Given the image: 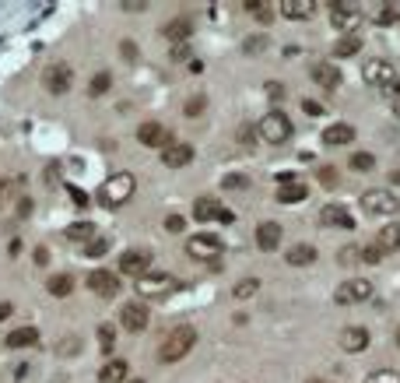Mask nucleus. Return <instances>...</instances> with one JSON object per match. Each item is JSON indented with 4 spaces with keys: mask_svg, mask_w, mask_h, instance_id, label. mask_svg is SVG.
Returning <instances> with one entry per match:
<instances>
[{
    "mask_svg": "<svg viewBox=\"0 0 400 383\" xmlns=\"http://www.w3.org/2000/svg\"><path fill=\"white\" fill-rule=\"evenodd\" d=\"M267 96L274 98V102H281L285 98V85L281 81H267Z\"/></svg>",
    "mask_w": 400,
    "mask_h": 383,
    "instance_id": "de8ad7c7",
    "label": "nucleus"
},
{
    "mask_svg": "<svg viewBox=\"0 0 400 383\" xmlns=\"http://www.w3.org/2000/svg\"><path fill=\"white\" fill-rule=\"evenodd\" d=\"M281 236H285V229H281L278 222H260V225H257V246H260L264 253L278 250V246H281Z\"/></svg>",
    "mask_w": 400,
    "mask_h": 383,
    "instance_id": "dca6fc26",
    "label": "nucleus"
},
{
    "mask_svg": "<svg viewBox=\"0 0 400 383\" xmlns=\"http://www.w3.org/2000/svg\"><path fill=\"white\" fill-rule=\"evenodd\" d=\"M137 295L141 299H165V295H172L180 282L172 278V275H165V271H148L144 278H137Z\"/></svg>",
    "mask_w": 400,
    "mask_h": 383,
    "instance_id": "39448f33",
    "label": "nucleus"
},
{
    "mask_svg": "<svg viewBox=\"0 0 400 383\" xmlns=\"http://www.w3.org/2000/svg\"><path fill=\"white\" fill-rule=\"evenodd\" d=\"M134 190H137V176L134 173H112L99 187V204L109 207V211H116V207H123L134 197Z\"/></svg>",
    "mask_w": 400,
    "mask_h": 383,
    "instance_id": "f257e3e1",
    "label": "nucleus"
},
{
    "mask_svg": "<svg viewBox=\"0 0 400 383\" xmlns=\"http://www.w3.org/2000/svg\"><path fill=\"white\" fill-rule=\"evenodd\" d=\"M109 85H112V74H109V71H99V74L92 78V85H88V96H92V98L105 96V92H109Z\"/></svg>",
    "mask_w": 400,
    "mask_h": 383,
    "instance_id": "72a5a7b5",
    "label": "nucleus"
},
{
    "mask_svg": "<svg viewBox=\"0 0 400 383\" xmlns=\"http://www.w3.org/2000/svg\"><path fill=\"white\" fill-rule=\"evenodd\" d=\"M257 137H260L264 144H285V141L292 137V120H288L281 109H271L267 116H260Z\"/></svg>",
    "mask_w": 400,
    "mask_h": 383,
    "instance_id": "7ed1b4c3",
    "label": "nucleus"
},
{
    "mask_svg": "<svg viewBox=\"0 0 400 383\" xmlns=\"http://www.w3.org/2000/svg\"><path fill=\"white\" fill-rule=\"evenodd\" d=\"M162 32H165V39H172L176 46H183V42L194 35V21H190L187 14H176L172 21H165V28H162Z\"/></svg>",
    "mask_w": 400,
    "mask_h": 383,
    "instance_id": "412c9836",
    "label": "nucleus"
},
{
    "mask_svg": "<svg viewBox=\"0 0 400 383\" xmlns=\"http://www.w3.org/2000/svg\"><path fill=\"white\" fill-rule=\"evenodd\" d=\"M137 141H141L144 148H169V144H172L169 130H165L162 123H155V120H148V123L137 127Z\"/></svg>",
    "mask_w": 400,
    "mask_h": 383,
    "instance_id": "f8f14e48",
    "label": "nucleus"
},
{
    "mask_svg": "<svg viewBox=\"0 0 400 383\" xmlns=\"http://www.w3.org/2000/svg\"><path fill=\"white\" fill-rule=\"evenodd\" d=\"M46 261H49V250H46V246H35V264L42 268Z\"/></svg>",
    "mask_w": 400,
    "mask_h": 383,
    "instance_id": "5fc2aeb1",
    "label": "nucleus"
},
{
    "mask_svg": "<svg viewBox=\"0 0 400 383\" xmlns=\"http://www.w3.org/2000/svg\"><path fill=\"white\" fill-rule=\"evenodd\" d=\"M330 25L337 32H344V35H355V28L362 25V11L355 4H348V0H334L330 4Z\"/></svg>",
    "mask_w": 400,
    "mask_h": 383,
    "instance_id": "423d86ee",
    "label": "nucleus"
},
{
    "mask_svg": "<svg viewBox=\"0 0 400 383\" xmlns=\"http://www.w3.org/2000/svg\"><path fill=\"white\" fill-rule=\"evenodd\" d=\"M187 250L197 261H214V257H221V239L214 232H197V236L187 239Z\"/></svg>",
    "mask_w": 400,
    "mask_h": 383,
    "instance_id": "9b49d317",
    "label": "nucleus"
},
{
    "mask_svg": "<svg viewBox=\"0 0 400 383\" xmlns=\"http://www.w3.org/2000/svg\"><path fill=\"white\" fill-rule=\"evenodd\" d=\"M316 180H319V187H327V190H334V187L341 183V176H337V169H334V166L316 169Z\"/></svg>",
    "mask_w": 400,
    "mask_h": 383,
    "instance_id": "e433bc0d",
    "label": "nucleus"
},
{
    "mask_svg": "<svg viewBox=\"0 0 400 383\" xmlns=\"http://www.w3.org/2000/svg\"><path fill=\"white\" fill-rule=\"evenodd\" d=\"M362 78H365L369 85H376V88H387V85L397 78V67H394L390 60L376 57V60H365V64H362Z\"/></svg>",
    "mask_w": 400,
    "mask_h": 383,
    "instance_id": "1a4fd4ad",
    "label": "nucleus"
},
{
    "mask_svg": "<svg viewBox=\"0 0 400 383\" xmlns=\"http://www.w3.org/2000/svg\"><path fill=\"white\" fill-rule=\"evenodd\" d=\"M46 292L57 295V299H67V295L74 292V278H71V275H53V278L46 282Z\"/></svg>",
    "mask_w": 400,
    "mask_h": 383,
    "instance_id": "c85d7f7f",
    "label": "nucleus"
},
{
    "mask_svg": "<svg viewBox=\"0 0 400 383\" xmlns=\"http://www.w3.org/2000/svg\"><path fill=\"white\" fill-rule=\"evenodd\" d=\"M334 299H337L341 306L365 302V299H372V282H369V278H348V282H341V285H337Z\"/></svg>",
    "mask_w": 400,
    "mask_h": 383,
    "instance_id": "6e6552de",
    "label": "nucleus"
},
{
    "mask_svg": "<svg viewBox=\"0 0 400 383\" xmlns=\"http://www.w3.org/2000/svg\"><path fill=\"white\" fill-rule=\"evenodd\" d=\"M127 383H144V380H127Z\"/></svg>",
    "mask_w": 400,
    "mask_h": 383,
    "instance_id": "680f3d73",
    "label": "nucleus"
},
{
    "mask_svg": "<svg viewBox=\"0 0 400 383\" xmlns=\"http://www.w3.org/2000/svg\"><path fill=\"white\" fill-rule=\"evenodd\" d=\"M319 222H323L327 229H355V215H351L344 204H327V207L319 211Z\"/></svg>",
    "mask_w": 400,
    "mask_h": 383,
    "instance_id": "4468645a",
    "label": "nucleus"
},
{
    "mask_svg": "<svg viewBox=\"0 0 400 383\" xmlns=\"http://www.w3.org/2000/svg\"><path fill=\"white\" fill-rule=\"evenodd\" d=\"M194 345H197V331H194L190 324H183V327H176V331L162 341L158 359H162V362H180V359H187V355L194 352Z\"/></svg>",
    "mask_w": 400,
    "mask_h": 383,
    "instance_id": "f03ea898",
    "label": "nucleus"
},
{
    "mask_svg": "<svg viewBox=\"0 0 400 383\" xmlns=\"http://www.w3.org/2000/svg\"><path fill=\"white\" fill-rule=\"evenodd\" d=\"M71 352H74V355L81 352V338H78V334H74V338L67 334V338H64V345H60V355H71Z\"/></svg>",
    "mask_w": 400,
    "mask_h": 383,
    "instance_id": "c03bdc74",
    "label": "nucleus"
},
{
    "mask_svg": "<svg viewBox=\"0 0 400 383\" xmlns=\"http://www.w3.org/2000/svg\"><path fill=\"white\" fill-rule=\"evenodd\" d=\"M99 348L105 355L116 348V327H112V324H99Z\"/></svg>",
    "mask_w": 400,
    "mask_h": 383,
    "instance_id": "f704fd0d",
    "label": "nucleus"
},
{
    "mask_svg": "<svg viewBox=\"0 0 400 383\" xmlns=\"http://www.w3.org/2000/svg\"><path fill=\"white\" fill-rule=\"evenodd\" d=\"M207 109V96H194V98H187V105H183V113L187 116H200Z\"/></svg>",
    "mask_w": 400,
    "mask_h": 383,
    "instance_id": "a19ab883",
    "label": "nucleus"
},
{
    "mask_svg": "<svg viewBox=\"0 0 400 383\" xmlns=\"http://www.w3.org/2000/svg\"><path fill=\"white\" fill-rule=\"evenodd\" d=\"M221 215V204L214 200V197H197L194 200V218L197 222H211V218H218Z\"/></svg>",
    "mask_w": 400,
    "mask_h": 383,
    "instance_id": "bb28decb",
    "label": "nucleus"
},
{
    "mask_svg": "<svg viewBox=\"0 0 400 383\" xmlns=\"http://www.w3.org/2000/svg\"><path fill=\"white\" fill-rule=\"evenodd\" d=\"M362 211H365L369 218H394V215L400 211V200L390 190L376 187V190L362 193Z\"/></svg>",
    "mask_w": 400,
    "mask_h": 383,
    "instance_id": "20e7f679",
    "label": "nucleus"
},
{
    "mask_svg": "<svg viewBox=\"0 0 400 383\" xmlns=\"http://www.w3.org/2000/svg\"><path fill=\"white\" fill-rule=\"evenodd\" d=\"M365 383H400V373L397 370H372Z\"/></svg>",
    "mask_w": 400,
    "mask_h": 383,
    "instance_id": "ea45409f",
    "label": "nucleus"
},
{
    "mask_svg": "<svg viewBox=\"0 0 400 383\" xmlns=\"http://www.w3.org/2000/svg\"><path fill=\"white\" fill-rule=\"evenodd\" d=\"M119 50H123V57H127V60H134V57H137V46H134V42H119Z\"/></svg>",
    "mask_w": 400,
    "mask_h": 383,
    "instance_id": "3c124183",
    "label": "nucleus"
},
{
    "mask_svg": "<svg viewBox=\"0 0 400 383\" xmlns=\"http://www.w3.org/2000/svg\"><path fill=\"white\" fill-rule=\"evenodd\" d=\"M309 197L305 183H288V187H278V204H302Z\"/></svg>",
    "mask_w": 400,
    "mask_h": 383,
    "instance_id": "cd10ccee",
    "label": "nucleus"
},
{
    "mask_svg": "<svg viewBox=\"0 0 400 383\" xmlns=\"http://www.w3.org/2000/svg\"><path fill=\"white\" fill-rule=\"evenodd\" d=\"M383 257H387V253H383V250H380L376 243L362 246V261H365V264H383Z\"/></svg>",
    "mask_w": 400,
    "mask_h": 383,
    "instance_id": "79ce46f5",
    "label": "nucleus"
},
{
    "mask_svg": "<svg viewBox=\"0 0 400 383\" xmlns=\"http://www.w3.org/2000/svg\"><path fill=\"white\" fill-rule=\"evenodd\" d=\"M183 229H187V218H183V215H169V218H165V232L176 236V232H183Z\"/></svg>",
    "mask_w": 400,
    "mask_h": 383,
    "instance_id": "37998d69",
    "label": "nucleus"
},
{
    "mask_svg": "<svg viewBox=\"0 0 400 383\" xmlns=\"http://www.w3.org/2000/svg\"><path fill=\"white\" fill-rule=\"evenodd\" d=\"M148 324H151V313H148L144 302H127V306L119 309V327H123V331L141 334V331H148Z\"/></svg>",
    "mask_w": 400,
    "mask_h": 383,
    "instance_id": "9d476101",
    "label": "nucleus"
},
{
    "mask_svg": "<svg viewBox=\"0 0 400 383\" xmlns=\"http://www.w3.org/2000/svg\"><path fill=\"white\" fill-rule=\"evenodd\" d=\"M172 60H176V64L190 60V46H176V50H172Z\"/></svg>",
    "mask_w": 400,
    "mask_h": 383,
    "instance_id": "8fccbe9b",
    "label": "nucleus"
},
{
    "mask_svg": "<svg viewBox=\"0 0 400 383\" xmlns=\"http://www.w3.org/2000/svg\"><path fill=\"white\" fill-rule=\"evenodd\" d=\"M372 18H376V25H397L400 21V4H383Z\"/></svg>",
    "mask_w": 400,
    "mask_h": 383,
    "instance_id": "473e14b6",
    "label": "nucleus"
},
{
    "mask_svg": "<svg viewBox=\"0 0 400 383\" xmlns=\"http://www.w3.org/2000/svg\"><path fill=\"white\" fill-rule=\"evenodd\" d=\"M316 11H319L316 0H281V14H285L288 21H309Z\"/></svg>",
    "mask_w": 400,
    "mask_h": 383,
    "instance_id": "aec40b11",
    "label": "nucleus"
},
{
    "mask_svg": "<svg viewBox=\"0 0 400 383\" xmlns=\"http://www.w3.org/2000/svg\"><path fill=\"white\" fill-rule=\"evenodd\" d=\"M309 383H327V380H309Z\"/></svg>",
    "mask_w": 400,
    "mask_h": 383,
    "instance_id": "e2e57ef3",
    "label": "nucleus"
},
{
    "mask_svg": "<svg viewBox=\"0 0 400 383\" xmlns=\"http://www.w3.org/2000/svg\"><path fill=\"white\" fill-rule=\"evenodd\" d=\"M394 113H397V116H400V102H397V105H394Z\"/></svg>",
    "mask_w": 400,
    "mask_h": 383,
    "instance_id": "052dcab7",
    "label": "nucleus"
},
{
    "mask_svg": "<svg viewBox=\"0 0 400 383\" xmlns=\"http://www.w3.org/2000/svg\"><path fill=\"white\" fill-rule=\"evenodd\" d=\"M302 109H305L309 116H323V105H319V102H312V98H305V102H302Z\"/></svg>",
    "mask_w": 400,
    "mask_h": 383,
    "instance_id": "09e8293b",
    "label": "nucleus"
},
{
    "mask_svg": "<svg viewBox=\"0 0 400 383\" xmlns=\"http://www.w3.org/2000/svg\"><path fill=\"white\" fill-rule=\"evenodd\" d=\"M383 98H390V105H397V102H400V74L390 81V85H387V88H383Z\"/></svg>",
    "mask_w": 400,
    "mask_h": 383,
    "instance_id": "a18cd8bd",
    "label": "nucleus"
},
{
    "mask_svg": "<svg viewBox=\"0 0 400 383\" xmlns=\"http://www.w3.org/2000/svg\"><path fill=\"white\" fill-rule=\"evenodd\" d=\"M362 50V35H341L334 42V57H355Z\"/></svg>",
    "mask_w": 400,
    "mask_h": 383,
    "instance_id": "7c9ffc66",
    "label": "nucleus"
},
{
    "mask_svg": "<svg viewBox=\"0 0 400 383\" xmlns=\"http://www.w3.org/2000/svg\"><path fill=\"white\" fill-rule=\"evenodd\" d=\"M7 193H11V180H0V207H4V200H7Z\"/></svg>",
    "mask_w": 400,
    "mask_h": 383,
    "instance_id": "6e6d98bb",
    "label": "nucleus"
},
{
    "mask_svg": "<svg viewBox=\"0 0 400 383\" xmlns=\"http://www.w3.org/2000/svg\"><path fill=\"white\" fill-rule=\"evenodd\" d=\"M148 268H151V253H148V250H127V253L119 257V271L130 275V278H144Z\"/></svg>",
    "mask_w": 400,
    "mask_h": 383,
    "instance_id": "ddd939ff",
    "label": "nucleus"
},
{
    "mask_svg": "<svg viewBox=\"0 0 400 383\" xmlns=\"http://www.w3.org/2000/svg\"><path fill=\"white\" fill-rule=\"evenodd\" d=\"M390 180H394V183H400V169H394V176H390Z\"/></svg>",
    "mask_w": 400,
    "mask_h": 383,
    "instance_id": "13d9d810",
    "label": "nucleus"
},
{
    "mask_svg": "<svg viewBox=\"0 0 400 383\" xmlns=\"http://www.w3.org/2000/svg\"><path fill=\"white\" fill-rule=\"evenodd\" d=\"M18 215H21V218H28V215H32V200H28V197H21V204H18Z\"/></svg>",
    "mask_w": 400,
    "mask_h": 383,
    "instance_id": "864d4df0",
    "label": "nucleus"
},
{
    "mask_svg": "<svg viewBox=\"0 0 400 383\" xmlns=\"http://www.w3.org/2000/svg\"><path fill=\"white\" fill-rule=\"evenodd\" d=\"M257 292H260V278H242L239 285L232 288L235 299H249V295H257Z\"/></svg>",
    "mask_w": 400,
    "mask_h": 383,
    "instance_id": "c9c22d12",
    "label": "nucleus"
},
{
    "mask_svg": "<svg viewBox=\"0 0 400 383\" xmlns=\"http://www.w3.org/2000/svg\"><path fill=\"white\" fill-rule=\"evenodd\" d=\"M130 380V366L123 359H109L99 370V383H127Z\"/></svg>",
    "mask_w": 400,
    "mask_h": 383,
    "instance_id": "4be33fe9",
    "label": "nucleus"
},
{
    "mask_svg": "<svg viewBox=\"0 0 400 383\" xmlns=\"http://www.w3.org/2000/svg\"><path fill=\"white\" fill-rule=\"evenodd\" d=\"M312 81H316L319 88H337V85H341L337 64H312Z\"/></svg>",
    "mask_w": 400,
    "mask_h": 383,
    "instance_id": "b1692460",
    "label": "nucleus"
},
{
    "mask_svg": "<svg viewBox=\"0 0 400 383\" xmlns=\"http://www.w3.org/2000/svg\"><path fill=\"white\" fill-rule=\"evenodd\" d=\"M35 341H39V331H35V327H18V331H11V334L4 338L7 348H32Z\"/></svg>",
    "mask_w": 400,
    "mask_h": 383,
    "instance_id": "a878e982",
    "label": "nucleus"
},
{
    "mask_svg": "<svg viewBox=\"0 0 400 383\" xmlns=\"http://www.w3.org/2000/svg\"><path fill=\"white\" fill-rule=\"evenodd\" d=\"M67 239L71 243H92L95 239V225L92 222H74V225H67Z\"/></svg>",
    "mask_w": 400,
    "mask_h": 383,
    "instance_id": "c756f323",
    "label": "nucleus"
},
{
    "mask_svg": "<svg viewBox=\"0 0 400 383\" xmlns=\"http://www.w3.org/2000/svg\"><path fill=\"white\" fill-rule=\"evenodd\" d=\"M11 313H14V306H11V302H0V320H7Z\"/></svg>",
    "mask_w": 400,
    "mask_h": 383,
    "instance_id": "4d7b16f0",
    "label": "nucleus"
},
{
    "mask_svg": "<svg viewBox=\"0 0 400 383\" xmlns=\"http://www.w3.org/2000/svg\"><path fill=\"white\" fill-rule=\"evenodd\" d=\"M42 85H46V92H53V96H67V92L74 88V67L64 64V60L49 64L46 74H42Z\"/></svg>",
    "mask_w": 400,
    "mask_h": 383,
    "instance_id": "0eeeda50",
    "label": "nucleus"
},
{
    "mask_svg": "<svg viewBox=\"0 0 400 383\" xmlns=\"http://www.w3.org/2000/svg\"><path fill=\"white\" fill-rule=\"evenodd\" d=\"M348 166H351L355 173H372V169H376V159H372L369 152H355V155L348 159Z\"/></svg>",
    "mask_w": 400,
    "mask_h": 383,
    "instance_id": "2f4dec72",
    "label": "nucleus"
},
{
    "mask_svg": "<svg viewBox=\"0 0 400 383\" xmlns=\"http://www.w3.org/2000/svg\"><path fill=\"white\" fill-rule=\"evenodd\" d=\"M162 162H165L169 169H187V166L194 162V148L183 144V141H172L169 148H162Z\"/></svg>",
    "mask_w": 400,
    "mask_h": 383,
    "instance_id": "2eb2a0df",
    "label": "nucleus"
},
{
    "mask_svg": "<svg viewBox=\"0 0 400 383\" xmlns=\"http://www.w3.org/2000/svg\"><path fill=\"white\" fill-rule=\"evenodd\" d=\"M249 180L246 176H225V190H246Z\"/></svg>",
    "mask_w": 400,
    "mask_h": 383,
    "instance_id": "49530a36",
    "label": "nucleus"
},
{
    "mask_svg": "<svg viewBox=\"0 0 400 383\" xmlns=\"http://www.w3.org/2000/svg\"><path fill=\"white\" fill-rule=\"evenodd\" d=\"M341 348H344V352H355V355L365 352V348H369V331L358 327V324L344 327V331H341Z\"/></svg>",
    "mask_w": 400,
    "mask_h": 383,
    "instance_id": "6ab92c4d",
    "label": "nucleus"
},
{
    "mask_svg": "<svg viewBox=\"0 0 400 383\" xmlns=\"http://www.w3.org/2000/svg\"><path fill=\"white\" fill-rule=\"evenodd\" d=\"M394 341H397V348H400V327H397V331H394Z\"/></svg>",
    "mask_w": 400,
    "mask_h": 383,
    "instance_id": "bf43d9fd",
    "label": "nucleus"
},
{
    "mask_svg": "<svg viewBox=\"0 0 400 383\" xmlns=\"http://www.w3.org/2000/svg\"><path fill=\"white\" fill-rule=\"evenodd\" d=\"M323 144H327V148L355 144V127H351V123H330V127L323 130Z\"/></svg>",
    "mask_w": 400,
    "mask_h": 383,
    "instance_id": "a211bd4d",
    "label": "nucleus"
},
{
    "mask_svg": "<svg viewBox=\"0 0 400 383\" xmlns=\"http://www.w3.org/2000/svg\"><path fill=\"white\" fill-rule=\"evenodd\" d=\"M253 134H257L253 127H239V141H242V144H249V141H253Z\"/></svg>",
    "mask_w": 400,
    "mask_h": 383,
    "instance_id": "603ef678",
    "label": "nucleus"
},
{
    "mask_svg": "<svg viewBox=\"0 0 400 383\" xmlns=\"http://www.w3.org/2000/svg\"><path fill=\"white\" fill-rule=\"evenodd\" d=\"M109 253V239L105 236H95L92 243H85V257H105Z\"/></svg>",
    "mask_w": 400,
    "mask_h": 383,
    "instance_id": "58836bf2",
    "label": "nucleus"
},
{
    "mask_svg": "<svg viewBox=\"0 0 400 383\" xmlns=\"http://www.w3.org/2000/svg\"><path fill=\"white\" fill-rule=\"evenodd\" d=\"M316 257H319V253H316L312 243H295V246H288V253H285V261H288L292 268H309Z\"/></svg>",
    "mask_w": 400,
    "mask_h": 383,
    "instance_id": "5701e85b",
    "label": "nucleus"
},
{
    "mask_svg": "<svg viewBox=\"0 0 400 383\" xmlns=\"http://www.w3.org/2000/svg\"><path fill=\"white\" fill-rule=\"evenodd\" d=\"M358 261H362V246H341V250H337V264L351 268V264H358Z\"/></svg>",
    "mask_w": 400,
    "mask_h": 383,
    "instance_id": "4c0bfd02",
    "label": "nucleus"
},
{
    "mask_svg": "<svg viewBox=\"0 0 400 383\" xmlns=\"http://www.w3.org/2000/svg\"><path fill=\"white\" fill-rule=\"evenodd\" d=\"M88 288H92L95 295H102V299H112V295L119 292V278L102 268V271H92V275H88Z\"/></svg>",
    "mask_w": 400,
    "mask_h": 383,
    "instance_id": "f3484780",
    "label": "nucleus"
},
{
    "mask_svg": "<svg viewBox=\"0 0 400 383\" xmlns=\"http://www.w3.org/2000/svg\"><path fill=\"white\" fill-rule=\"evenodd\" d=\"M376 246H380L383 253H394V250H400V222H387V225L380 229Z\"/></svg>",
    "mask_w": 400,
    "mask_h": 383,
    "instance_id": "393cba45",
    "label": "nucleus"
}]
</instances>
